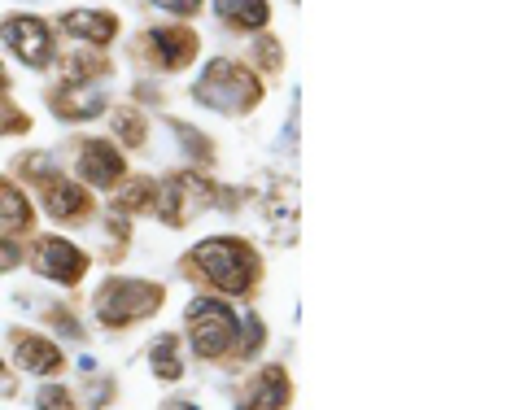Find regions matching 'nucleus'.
Instances as JSON below:
<instances>
[{"mask_svg":"<svg viewBox=\"0 0 524 410\" xmlns=\"http://www.w3.org/2000/svg\"><path fill=\"white\" fill-rule=\"evenodd\" d=\"M193 262L206 271V280L223 293H249L254 288V275H258V258L245 240H201L193 249Z\"/></svg>","mask_w":524,"mask_h":410,"instance_id":"nucleus-1","label":"nucleus"},{"mask_svg":"<svg viewBox=\"0 0 524 410\" xmlns=\"http://www.w3.org/2000/svg\"><path fill=\"white\" fill-rule=\"evenodd\" d=\"M197 96H201L206 105H214V110L236 114V110H249V105H254L262 92H258V79L249 75V70L232 66V62H214L206 75H201Z\"/></svg>","mask_w":524,"mask_h":410,"instance_id":"nucleus-2","label":"nucleus"},{"mask_svg":"<svg viewBox=\"0 0 524 410\" xmlns=\"http://www.w3.org/2000/svg\"><path fill=\"white\" fill-rule=\"evenodd\" d=\"M162 301V288L158 284H145V280H110L97 293V315L101 323H110V328H118V323H136L145 319L149 310H158Z\"/></svg>","mask_w":524,"mask_h":410,"instance_id":"nucleus-3","label":"nucleus"},{"mask_svg":"<svg viewBox=\"0 0 524 410\" xmlns=\"http://www.w3.org/2000/svg\"><path fill=\"white\" fill-rule=\"evenodd\" d=\"M188 332H193V349L201 358H219V354H228L236 341V315L223 301L197 297L193 306H188Z\"/></svg>","mask_w":524,"mask_h":410,"instance_id":"nucleus-4","label":"nucleus"},{"mask_svg":"<svg viewBox=\"0 0 524 410\" xmlns=\"http://www.w3.org/2000/svg\"><path fill=\"white\" fill-rule=\"evenodd\" d=\"M0 35L27 66H49L53 62V31L40 18H5Z\"/></svg>","mask_w":524,"mask_h":410,"instance_id":"nucleus-5","label":"nucleus"},{"mask_svg":"<svg viewBox=\"0 0 524 410\" xmlns=\"http://www.w3.org/2000/svg\"><path fill=\"white\" fill-rule=\"evenodd\" d=\"M206 201H210V184H206L201 175H180V179H171V184L158 192V210H162L166 223L193 219V214H197Z\"/></svg>","mask_w":524,"mask_h":410,"instance_id":"nucleus-6","label":"nucleus"},{"mask_svg":"<svg viewBox=\"0 0 524 410\" xmlns=\"http://www.w3.org/2000/svg\"><path fill=\"white\" fill-rule=\"evenodd\" d=\"M35 262H40V271L49 275V280H62V284H75L83 275V267H88V258H83L70 240H40Z\"/></svg>","mask_w":524,"mask_h":410,"instance_id":"nucleus-7","label":"nucleus"},{"mask_svg":"<svg viewBox=\"0 0 524 410\" xmlns=\"http://www.w3.org/2000/svg\"><path fill=\"white\" fill-rule=\"evenodd\" d=\"M79 175L97 188H110V184H118V175H123V158H118L114 144L92 140V144H83V153H79Z\"/></svg>","mask_w":524,"mask_h":410,"instance_id":"nucleus-8","label":"nucleus"},{"mask_svg":"<svg viewBox=\"0 0 524 410\" xmlns=\"http://www.w3.org/2000/svg\"><path fill=\"white\" fill-rule=\"evenodd\" d=\"M14 358L22 371H31V376H49V371L62 367V349L53 341H44V336L35 332H14Z\"/></svg>","mask_w":524,"mask_h":410,"instance_id":"nucleus-9","label":"nucleus"},{"mask_svg":"<svg viewBox=\"0 0 524 410\" xmlns=\"http://www.w3.org/2000/svg\"><path fill=\"white\" fill-rule=\"evenodd\" d=\"M62 27L79 40H92V44H110L118 35V18L114 14H101V9H75V14L62 18Z\"/></svg>","mask_w":524,"mask_h":410,"instance_id":"nucleus-10","label":"nucleus"},{"mask_svg":"<svg viewBox=\"0 0 524 410\" xmlns=\"http://www.w3.org/2000/svg\"><path fill=\"white\" fill-rule=\"evenodd\" d=\"M153 48L162 53V66H184V62H193V53H197V35L193 31H180V27H162V31H153Z\"/></svg>","mask_w":524,"mask_h":410,"instance_id":"nucleus-11","label":"nucleus"},{"mask_svg":"<svg viewBox=\"0 0 524 410\" xmlns=\"http://www.w3.org/2000/svg\"><path fill=\"white\" fill-rule=\"evenodd\" d=\"M284 406H289V376L280 367H267L254 384V406L245 410H284Z\"/></svg>","mask_w":524,"mask_h":410,"instance_id":"nucleus-12","label":"nucleus"},{"mask_svg":"<svg viewBox=\"0 0 524 410\" xmlns=\"http://www.w3.org/2000/svg\"><path fill=\"white\" fill-rule=\"evenodd\" d=\"M49 214L53 219H83L88 214V192L75 188V184H66V179H53L49 184Z\"/></svg>","mask_w":524,"mask_h":410,"instance_id":"nucleus-13","label":"nucleus"},{"mask_svg":"<svg viewBox=\"0 0 524 410\" xmlns=\"http://www.w3.org/2000/svg\"><path fill=\"white\" fill-rule=\"evenodd\" d=\"M101 110H105V101H101L97 92L66 88V92L53 96V114H62V118H92V114H101Z\"/></svg>","mask_w":524,"mask_h":410,"instance_id":"nucleus-14","label":"nucleus"},{"mask_svg":"<svg viewBox=\"0 0 524 410\" xmlns=\"http://www.w3.org/2000/svg\"><path fill=\"white\" fill-rule=\"evenodd\" d=\"M214 5H219V14L236 22V27H249V31L267 27V0H214Z\"/></svg>","mask_w":524,"mask_h":410,"instance_id":"nucleus-15","label":"nucleus"},{"mask_svg":"<svg viewBox=\"0 0 524 410\" xmlns=\"http://www.w3.org/2000/svg\"><path fill=\"white\" fill-rule=\"evenodd\" d=\"M153 371H158L162 380H180L184 376L180 341H175V336H158V345H153Z\"/></svg>","mask_w":524,"mask_h":410,"instance_id":"nucleus-16","label":"nucleus"},{"mask_svg":"<svg viewBox=\"0 0 524 410\" xmlns=\"http://www.w3.org/2000/svg\"><path fill=\"white\" fill-rule=\"evenodd\" d=\"M0 219L14 223V227L31 223V205H27V197H22L14 184H9V179H0Z\"/></svg>","mask_w":524,"mask_h":410,"instance_id":"nucleus-17","label":"nucleus"},{"mask_svg":"<svg viewBox=\"0 0 524 410\" xmlns=\"http://www.w3.org/2000/svg\"><path fill=\"white\" fill-rule=\"evenodd\" d=\"M149 201H158V188H153L149 179H136V184H131L123 197H118V205H127V210H145Z\"/></svg>","mask_w":524,"mask_h":410,"instance_id":"nucleus-18","label":"nucleus"},{"mask_svg":"<svg viewBox=\"0 0 524 410\" xmlns=\"http://www.w3.org/2000/svg\"><path fill=\"white\" fill-rule=\"evenodd\" d=\"M35 402H40V410H75L70 406V393L57 389V384H44V389L35 393Z\"/></svg>","mask_w":524,"mask_h":410,"instance_id":"nucleus-19","label":"nucleus"},{"mask_svg":"<svg viewBox=\"0 0 524 410\" xmlns=\"http://www.w3.org/2000/svg\"><path fill=\"white\" fill-rule=\"evenodd\" d=\"M118 136H127V144H140L145 131H140V118L136 114H118Z\"/></svg>","mask_w":524,"mask_h":410,"instance_id":"nucleus-20","label":"nucleus"},{"mask_svg":"<svg viewBox=\"0 0 524 410\" xmlns=\"http://www.w3.org/2000/svg\"><path fill=\"white\" fill-rule=\"evenodd\" d=\"M18 258H22V253H18L14 240L0 236V271H14V267H18Z\"/></svg>","mask_w":524,"mask_h":410,"instance_id":"nucleus-21","label":"nucleus"},{"mask_svg":"<svg viewBox=\"0 0 524 410\" xmlns=\"http://www.w3.org/2000/svg\"><path fill=\"white\" fill-rule=\"evenodd\" d=\"M153 5H162V9H171V14H193V9L201 5V0H153Z\"/></svg>","mask_w":524,"mask_h":410,"instance_id":"nucleus-22","label":"nucleus"},{"mask_svg":"<svg viewBox=\"0 0 524 410\" xmlns=\"http://www.w3.org/2000/svg\"><path fill=\"white\" fill-rule=\"evenodd\" d=\"M18 127H27V118L14 110H0V136H5V131H18Z\"/></svg>","mask_w":524,"mask_h":410,"instance_id":"nucleus-23","label":"nucleus"},{"mask_svg":"<svg viewBox=\"0 0 524 410\" xmlns=\"http://www.w3.org/2000/svg\"><path fill=\"white\" fill-rule=\"evenodd\" d=\"M0 88H5V70H0Z\"/></svg>","mask_w":524,"mask_h":410,"instance_id":"nucleus-24","label":"nucleus"},{"mask_svg":"<svg viewBox=\"0 0 524 410\" xmlns=\"http://www.w3.org/2000/svg\"><path fill=\"white\" fill-rule=\"evenodd\" d=\"M0 371H5V367H0Z\"/></svg>","mask_w":524,"mask_h":410,"instance_id":"nucleus-25","label":"nucleus"}]
</instances>
